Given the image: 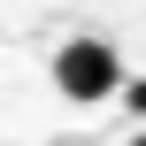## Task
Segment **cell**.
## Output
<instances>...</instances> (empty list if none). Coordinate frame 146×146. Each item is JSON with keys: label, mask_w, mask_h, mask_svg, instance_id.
<instances>
[{"label": "cell", "mask_w": 146, "mask_h": 146, "mask_svg": "<svg viewBox=\"0 0 146 146\" xmlns=\"http://www.w3.org/2000/svg\"><path fill=\"white\" fill-rule=\"evenodd\" d=\"M54 85H62V100L92 108V100H108V92L123 85V54H115L108 38H69V46L54 54Z\"/></svg>", "instance_id": "6da1fadb"}, {"label": "cell", "mask_w": 146, "mask_h": 146, "mask_svg": "<svg viewBox=\"0 0 146 146\" xmlns=\"http://www.w3.org/2000/svg\"><path fill=\"white\" fill-rule=\"evenodd\" d=\"M115 92H123V100H131V108L146 115V77H139V85H115Z\"/></svg>", "instance_id": "7a4b0ae2"}, {"label": "cell", "mask_w": 146, "mask_h": 146, "mask_svg": "<svg viewBox=\"0 0 146 146\" xmlns=\"http://www.w3.org/2000/svg\"><path fill=\"white\" fill-rule=\"evenodd\" d=\"M131 146H146V139H131Z\"/></svg>", "instance_id": "3957f363"}]
</instances>
